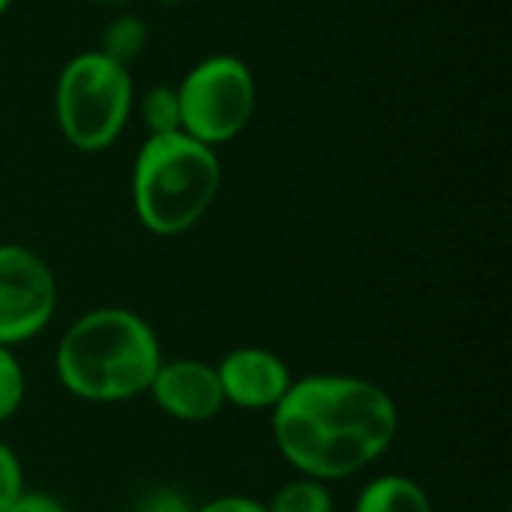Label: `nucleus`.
<instances>
[{"label":"nucleus","instance_id":"f257e3e1","mask_svg":"<svg viewBox=\"0 0 512 512\" xmlns=\"http://www.w3.org/2000/svg\"><path fill=\"white\" fill-rule=\"evenodd\" d=\"M270 414L279 456L300 477L321 483L366 471L399 435L393 396L360 375L321 372L294 378Z\"/></svg>","mask_w":512,"mask_h":512},{"label":"nucleus","instance_id":"9b49d317","mask_svg":"<svg viewBox=\"0 0 512 512\" xmlns=\"http://www.w3.org/2000/svg\"><path fill=\"white\" fill-rule=\"evenodd\" d=\"M147 36H150V30H147L144 18H138V15H117V18L105 27V33H102V48H99V51H102L105 57H111L114 63L129 66V63L144 51Z\"/></svg>","mask_w":512,"mask_h":512},{"label":"nucleus","instance_id":"f03ea898","mask_svg":"<svg viewBox=\"0 0 512 512\" xmlns=\"http://www.w3.org/2000/svg\"><path fill=\"white\" fill-rule=\"evenodd\" d=\"M162 360L159 336L138 312L102 306L66 327L57 342L54 369L69 396L117 405L144 396Z\"/></svg>","mask_w":512,"mask_h":512},{"label":"nucleus","instance_id":"aec40b11","mask_svg":"<svg viewBox=\"0 0 512 512\" xmlns=\"http://www.w3.org/2000/svg\"><path fill=\"white\" fill-rule=\"evenodd\" d=\"M159 3H183V0H159Z\"/></svg>","mask_w":512,"mask_h":512},{"label":"nucleus","instance_id":"7ed1b4c3","mask_svg":"<svg viewBox=\"0 0 512 512\" xmlns=\"http://www.w3.org/2000/svg\"><path fill=\"white\" fill-rule=\"evenodd\" d=\"M222 183L216 147L186 132L150 135L132 168V207L138 222L156 237H177L195 228Z\"/></svg>","mask_w":512,"mask_h":512},{"label":"nucleus","instance_id":"4468645a","mask_svg":"<svg viewBox=\"0 0 512 512\" xmlns=\"http://www.w3.org/2000/svg\"><path fill=\"white\" fill-rule=\"evenodd\" d=\"M24 492H27V486H24L21 459L6 441H0V512L9 510Z\"/></svg>","mask_w":512,"mask_h":512},{"label":"nucleus","instance_id":"f3484780","mask_svg":"<svg viewBox=\"0 0 512 512\" xmlns=\"http://www.w3.org/2000/svg\"><path fill=\"white\" fill-rule=\"evenodd\" d=\"M6 512H66V507L48 492H24Z\"/></svg>","mask_w":512,"mask_h":512},{"label":"nucleus","instance_id":"39448f33","mask_svg":"<svg viewBox=\"0 0 512 512\" xmlns=\"http://www.w3.org/2000/svg\"><path fill=\"white\" fill-rule=\"evenodd\" d=\"M180 132L207 147L237 138L255 111V75L234 54H213L195 63L180 87Z\"/></svg>","mask_w":512,"mask_h":512},{"label":"nucleus","instance_id":"2eb2a0df","mask_svg":"<svg viewBox=\"0 0 512 512\" xmlns=\"http://www.w3.org/2000/svg\"><path fill=\"white\" fill-rule=\"evenodd\" d=\"M135 512H192V504L183 492L177 489H168V486H159V489H150L141 501Z\"/></svg>","mask_w":512,"mask_h":512},{"label":"nucleus","instance_id":"ddd939ff","mask_svg":"<svg viewBox=\"0 0 512 512\" xmlns=\"http://www.w3.org/2000/svg\"><path fill=\"white\" fill-rule=\"evenodd\" d=\"M27 396V378L12 348L0 345V423L12 420Z\"/></svg>","mask_w":512,"mask_h":512},{"label":"nucleus","instance_id":"20e7f679","mask_svg":"<svg viewBox=\"0 0 512 512\" xmlns=\"http://www.w3.org/2000/svg\"><path fill=\"white\" fill-rule=\"evenodd\" d=\"M54 108L57 126L75 150L99 153L111 147L126 129L132 111L129 69L102 51L75 54L60 69Z\"/></svg>","mask_w":512,"mask_h":512},{"label":"nucleus","instance_id":"6e6552de","mask_svg":"<svg viewBox=\"0 0 512 512\" xmlns=\"http://www.w3.org/2000/svg\"><path fill=\"white\" fill-rule=\"evenodd\" d=\"M147 393L156 408L177 423H207L225 408L216 366L192 357L162 360Z\"/></svg>","mask_w":512,"mask_h":512},{"label":"nucleus","instance_id":"0eeeda50","mask_svg":"<svg viewBox=\"0 0 512 512\" xmlns=\"http://www.w3.org/2000/svg\"><path fill=\"white\" fill-rule=\"evenodd\" d=\"M225 405L243 411H273L288 393L294 375L288 363L261 345H240L216 363Z\"/></svg>","mask_w":512,"mask_h":512},{"label":"nucleus","instance_id":"9d476101","mask_svg":"<svg viewBox=\"0 0 512 512\" xmlns=\"http://www.w3.org/2000/svg\"><path fill=\"white\" fill-rule=\"evenodd\" d=\"M264 507L267 512H336V501L327 483L312 477H297L279 486Z\"/></svg>","mask_w":512,"mask_h":512},{"label":"nucleus","instance_id":"a211bd4d","mask_svg":"<svg viewBox=\"0 0 512 512\" xmlns=\"http://www.w3.org/2000/svg\"><path fill=\"white\" fill-rule=\"evenodd\" d=\"M93 3H99V6H123L129 0H93Z\"/></svg>","mask_w":512,"mask_h":512},{"label":"nucleus","instance_id":"f8f14e48","mask_svg":"<svg viewBox=\"0 0 512 512\" xmlns=\"http://www.w3.org/2000/svg\"><path fill=\"white\" fill-rule=\"evenodd\" d=\"M141 117L150 135H165V132H180V102H177V87L159 84L147 90L141 102Z\"/></svg>","mask_w":512,"mask_h":512},{"label":"nucleus","instance_id":"6ab92c4d","mask_svg":"<svg viewBox=\"0 0 512 512\" xmlns=\"http://www.w3.org/2000/svg\"><path fill=\"white\" fill-rule=\"evenodd\" d=\"M9 3H12V0H0V15H3V12L9 9Z\"/></svg>","mask_w":512,"mask_h":512},{"label":"nucleus","instance_id":"423d86ee","mask_svg":"<svg viewBox=\"0 0 512 512\" xmlns=\"http://www.w3.org/2000/svg\"><path fill=\"white\" fill-rule=\"evenodd\" d=\"M57 312V279L42 255L21 243H0V345L36 339Z\"/></svg>","mask_w":512,"mask_h":512},{"label":"nucleus","instance_id":"1a4fd4ad","mask_svg":"<svg viewBox=\"0 0 512 512\" xmlns=\"http://www.w3.org/2000/svg\"><path fill=\"white\" fill-rule=\"evenodd\" d=\"M354 512H435V507L417 480L405 474H381L360 489Z\"/></svg>","mask_w":512,"mask_h":512},{"label":"nucleus","instance_id":"dca6fc26","mask_svg":"<svg viewBox=\"0 0 512 512\" xmlns=\"http://www.w3.org/2000/svg\"><path fill=\"white\" fill-rule=\"evenodd\" d=\"M192 512H267V507L255 498H246V495H222V498H213L201 507H192Z\"/></svg>","mask_w":512,"mask_h":512}]
</instances>
